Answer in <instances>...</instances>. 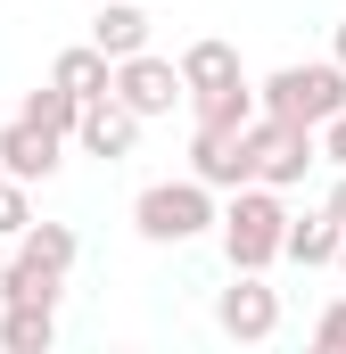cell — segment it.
Segmentation results:
<instances>
[{"instance_id": "cell-1", "label": "cell", "mask_w": 346, "mask_h": 354, "mask_svg": "<svg viewBox=\"0 0 346 354\" xmlns=\"http://www.w3.org/2000/svg\"><path fill=\"white\" fill-rule=\"evenodd\" d=\"M215 231H223V256H231V272H264V264H280L289 206H280V189L239 181V189H231V206L215 214Z\"/></svg>"}, {"instance_id": "cell-2", "label": "cell", "mask_w": 346, "mask_h": 354, "mask_svg": "<svg viewBox=\"0 0 346 354\" xmlns=\"http://www.w3.org/2000/svg\"><path fill=\"white\" fill-rule=\"evenodd\" d=\"M264 115H280V124H297V132H313V124H330L346 107V66L338 58H322V66H272L256 91Z\"/></svg>"}, {"instance_id": "cell-3", "label": "cell", "mask_w": 346, "mask_h": 354, "mask_svg": "<svg viewBox=\"0 0 346 354\" xmlns=\"http://www.w3.org/2000/svg\"><path fill=\"white\" fill-rule=\"evenodd\" d=\"M132 231L149 248H190L198 231H215V189L206 181H149L132 198Z\"/></svg>"}, {"instance_id": "cell-4", "label": "cell", "mask_w": 346, "mask_h": 354, "mask_svg": "<svg viewBox=\"0 0 346 354\" xmlns=\"http://www.w3.org/2000/svg\"><path fill=\"white\" fill-rule=\"evenodd\" d=\"M239 149H248V181H264V189H297L305 165L322 157L313 132H297V124H280V115H264V107H256V124L239 132Z\"/></svg>"}, {"instance_id": "cell-5", "label": "cell", "mask_w": 346, "mask_h": 354, "mask_svg": "<svg viewBox=\"0 0 346 354\" xmlns=\"http://www.w3.org/2000/svg\"><path fill=\"white\" fill-rule=\"evenodd\" d=\"M215 322H223V338L264 346L280 330V288H264V272H231V288L215 297Z\"/></svg>"}, {"instance_id": "cell-6", "label": "cell", "mask_w": 346, "mask_h": 354, "mask_svg": "<svg viewBox=\"0 0 346 354\" xmlns=\"http://www.w3.org/2000/svg\"><path fill=\"white\" fill-rule=\"evenodd\" d=\"M116 99L149 124V115H173V99H181V66L173 58H157V50H132V58H116Z\"/></svg>"}, {"instance_id": "cell-7", "label": "cell", "mask_w": 346, "mask_h": 354, "mask_svg": "<svg viewBox=\"0 0 346 354\" xmlns=\"http://www.w3.org/2000/svg\"><path fill=\"white\" fill-rule=\"evenodd\" d=\"M66 140H75L83 157H107V165H116V157L140 149V115L107 91V99H83V107H75V132H66Z\"/></svg>"}, {"instance_id": "cell-8", "label": "cell", "mask_w": 346, "mask_h": 354, "mask_svg": "<svg viewBox=\"0 0 346 354\" xmlns=\"http://www.w3.org/2000/svg\"><path fill=\"white\" fill-rule=\"evenodd\" d=\"M58 149H66L58 132H42V124H25V115H17V124L0 132V174L33 189V181H50V174H58Z\"/></svg>"}, {"instance_id": "cell-9", "label": "cell", "mask_w": 346, "mask_h": 354, "mask_svg": "<svg viewBox=\"0 0 346 354\" xmlns=\"http://www.w3.org/2000/svg\"><path fill=\"white\" fill-rule=\"evenodd\" d=\"M190 181H206V189H239V181H248L239 132H198V140H190Z\"/></svg>"}, {"instance_id": "cell-10", "label": "cell", "mask_w": 346, "mask_h": 354, "mask_svg": "<svg viewBox=\"0 0 346 354\" xmlns=\"http://www.w3.org/2000/svg\"><path fill=\"white\" fill-rule=\"evenodd\" d=\"M338 239H346V223L330 214V206H322V214H289V231H280V256L313 272V264H330V256H338Z\"/></svg>"}, {"instance_id": "cell-11", "label": "cell", "mask_w": 346, "mask_h": 354, "mask_svg": "<svg viewBox=\"0 0 346 354\" xmlns=\"http://www.w3.org/2000/svg\"><path fill=\"white\" fill-rule=\"evenodd\" d=\"M173 66H181V99H198V91H223V83H239V50H231V41H215V33H206V41H190V50H181Z\"/></svg>"}, {"instance_id": "cell-12", "label": "cell", "mask_w": 346, "mask_h": 354, "mask_svg": "<svg viewBox=\"0 0 346 354\" xmlns=\"http://www.w3.org/2000/svg\"><path fill=\"white\" fill-rule=\"evenodd\" d=\"M91 50H99V58H132V50H149V8L107 0V8L91 17Z\"/></svg>"}, {"instance_id": "cell-13", "label": "cell", "mask_w": 346, "mask_h": 354, "mask_svg": "<svg viewBox=\"0 0 346 354\" xmlns=\"http://www.w3.org/2000/svg\"><path fill=\"white\" fill-rule=\"evenodd\" d=\"M190 107H198V132H248L256 124V83L239 75V83H223V91H198Z\"/></svg>"}, {"instance_id": "cell-14", "label": "cell", "mask_w": 346, "mask_h": 354, "mask_svg": "<svg viewBox=\"0 0 346 354\" xmlns=\"http://www.w3.org/2000/svg\"><path fill=\"white\" fill-rule=\"evenodd\" d=\"M0 346L8 354H50L58 346V305H0Z\"/></svg>"}, {"instance_id": "cell-15", "label": "cell", "mask_w": 346, "mask_h": 354, "mask_svg": "<svg viewBox=\"0 0 346 354\" xmlns=\"http://www.w3.org/2000/svg\"><path fill=\"white\" fill-rule=\"evenodd\" d=\"M50 83H58V91H75V99H107V83H116V58H99L91 41H75V50H58Z\"/></svg>"}, {"instance_id": "cell-16", "label": "cell", "mask_w": 346, "mask_h": 354, "mask_svg": "<svg viewBox=\"0 0 346 354\" xmlns=\"http://www.w3.org/2000/svg\"><path fill=\"white\" fill-rule=\"evenodd\" d=\"M58 297H66V272H42L33 256L0 264V305H58Z\"/></svg>"}, {"instance_id": "cell-17", "label": "cell", "mask_w": 346, "mask_h": 354, "mask_svg": "<svg viewBox=\"0 0 346 354\" xmlns=\"http://www.w3.org/2000/svg\"><path fill=\"white\" fill-rule=\"evenodd\" d=\"M17 256H33L42 272H75L83 239H75V223H25V231H17Z\"/></svg>"}, {"instance_id": "cell-18", "label": "cell", "mask_w": 346, "mask_h": 354, "mask_svg": "<svg viewBox=\"0 0 346 354\" xmlns=\"http://www.w3.org/2000/svg\"><path fill=\"white\" fill-rule=\"evenodd\" d=\"M75 107H83V99H75V91H58V83H42V91H25V107H17V115H25V124H42V132H58V140H66V132H75Z\"/></svg>"}, {"instance_id": "cell-19", "label": "cell", "mask_w": 346, "mask_h": 354, "mask_svg": "<svg viewBox=\"0 0 346 354\" xmlns=\"http://www.w3.org/2000/svg\"><path fill=\"white\" fill-rule=\"evenodd\" d=\"M25 223H33V198H25V181H8V174H0V239H17Z\"/></svg>"}, {"instance_id": "cell-20", "label": "cell", "mask_w": 346, "mask_h": 354, "mask_svg": "<svg viewBox=\"0 0 346 354\" xmlns=\"http://www.w3.org/2000/svg\"><path fill=\"white\" fill-rule=\"evenodd\" d=\"M313 346H322V354H346V297H338V305H322V322H313Z\"/></svg>"}, {"instance_id": "cell-21", "label": "cell", "mask_w": 346, "mask_h": 354, "mask_svg": "<svg viewBox=\"0 0 346 354\" xmlns=\"http://www.w3.org/2000/svg\"><path fill=\"white\" fill-rule=\"evenodd\" d=\"M313 149H322V157H330V165L346 174V107L330 115V124H313Z\"/></svg>"}, {"instance_id": "cell-22", "label": "cell", "mask_w": 346, "mask_h": 354, "mask_svg": "<svg viewBox=\"0 0 346 354\" xmlns=\"http://www.w3.org/2000/svg\"><path fill=\"white\" fill-rule=\"evenodd\" d=\"M330 58H338V66H346V17H338V33H330Z\"/></svg>"}, {"instance_id": "cell-23", "label": "cell", "mask_w": 346, "mask_h": 354, "mask_svg": "<svg viewBox=\"0 0 346 354\" xmlns=\"http://www.w3.org/2000/svg\"><path fill=\"white\" fill-rule=\"evenodd\" d=\"M330 214H338V223H346V174H338V189H330Z\"/></svg>"}, {"instance_id": "cell-24", "label": "cell", "mask_w": 346, "mask_h": 354, "mask_svg": "<svg viewBox=\"0 0 346 354\" xmlns=\"http://www.w3.org/2000/svg\"><path fill=\"white\" fill-rule=\"evenodd\" d=\"M330 264H338V272H346V239H338V256H330Z\"/></svg>"}]
</instances>
